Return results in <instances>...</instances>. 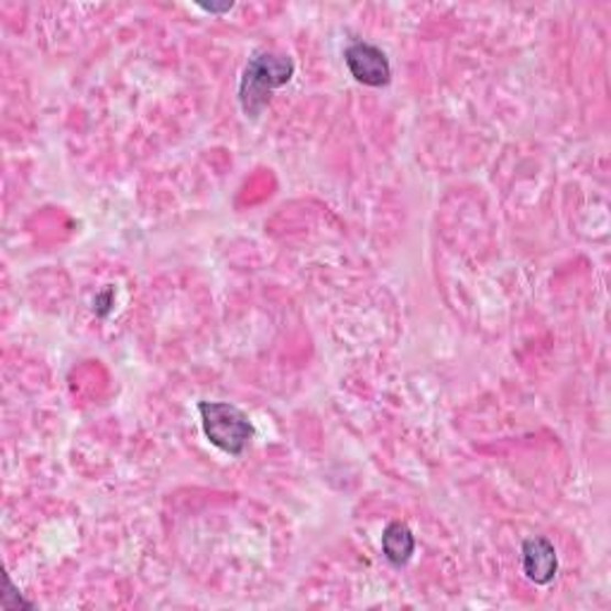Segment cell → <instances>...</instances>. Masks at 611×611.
<instances>
[{
  "label": "cell",
  "instance_id": "obj_6",
  "mask_svg": "<svg viewBox=\"0 0 611 611\" xmlns=\"http://www.w3.org/2000/svg\"><path fill=\"white\" fill-rule=\"evenodd\" d=\"M201 8H204L206 12H216V15H218V12H230V10H232V3H230V6H222V8H218V6H201Z\"/></svg>",
  "mask_w": 611,
  "mask_h": 611
},
{
  "label": "cell",
  "instance_id": "obj_5",
  "mask_svg": "<svg viewBox=\"0 0 611 611\" xmlns=\"http://www.w3.org/2000/svg\"><path fill=\"white\" fill-rule=\"evenodd\" d=\"M416 552V537L402 521L390 523L382 533V554L394 566H404Z\"/></svg>",
  "mask_w": 611,
  "mask_h": 611
},
{
  "label": "cell",
  "instance_id": "obj_1",
  "mask_svg": "<svg viewBox=\"0 0 611 611\" xmlns=\"http://www.w3.org/2000/svg\"><path fill=\"white\" fill-rule=\"evenodd\" d=\"M294 75V61L290 55L261 51L251 55L244 69V77L239 81V103L247 118H259L268 108L273 94L290 84Z\"/></svg>",
  "mask_w": 611,
  "mask_h": 611
},
{
  "label": "cell",
  "instance_id": "obj_2",
  "mask_svg": "<svg viewBox=\"0 0 611 611\" xmlns=\"http://www.w3.org/2000/svg\"><path fill=\"white\" fill-rule=\"evenodd\" d=\"M201 428L208 443L230 457H241L253 437V425L244 411L227 402H201Z\"/></svg>",
  "mask_w": 611,
  "mask_h": 611
},
{
  "label": "cell",
  "instance_id": "obj_4",
  "mask_svg": "<svg viewBox=\"0 0 611 611\" xmlns=\"http://www.w3.org/2000/svg\"><path fill=\"white\" fill-rule=\"evenodd\" d=\"M523 571L535 586H547L557 576V549L547 537H531L523 543Z\"/></svg>",
  "mask_w": 611,
  "mask_h": 611
},
{
  "label": "cell",
  "instance_id": "obj_3",
  "mask_svg": "<svg viewBox=\"0 0 611 611\" xmlns=\"http://www.w3.org/2000/svg\"><path fill=\"white\" fill-rule=\"evenodd\" d=\"M345 63L349 67L351 77L357 79L363 87H388L392 79V67L388 55L382 48L365 44V41H357L345 51Z\"/></svg>",
  "mask_w": 611,
  "mask_h": 611
}]
</instances>
